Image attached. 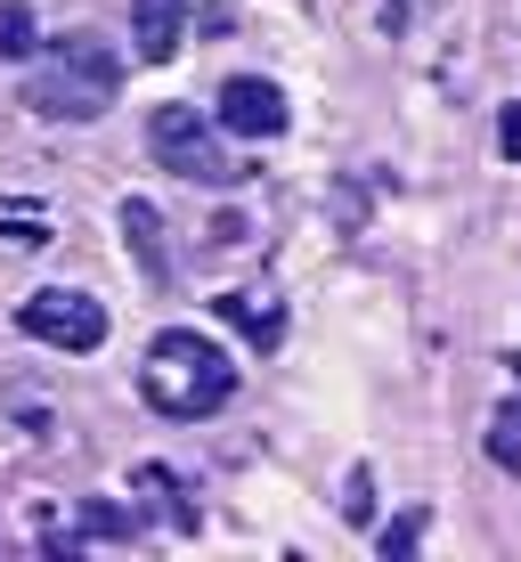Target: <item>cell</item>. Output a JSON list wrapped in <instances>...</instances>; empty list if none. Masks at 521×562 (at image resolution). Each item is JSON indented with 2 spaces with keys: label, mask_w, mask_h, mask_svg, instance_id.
<instances>
[{
  "label": "cell",
  "mask_w": 521,
  "mask_h": 562,
  "mask_svg": "<svg viewBox=\"0 0 521 562\" xmlns=\"http://www.w3.org/2000/svg\"><path fill=\"white\" fill-rule=\"evenodd\" d=\"M139 392H147V408L171 416V424L220 416L228 400H237V359H228L212 335H196V326H163V335L147 342Z\"/></svg>",
  "instance_id": "1"
},
{
  "label": "cell",
  "mask_w": 521,
  "mask_h": 562,
  "mask_svg": "<svg viewBox=\"0 0 521 562\" xmlns=\"http://www.w3.org/2000/svg\"><path fill=\"white\" fill-rule=\"evenodd\" d=\"M114 99H123V49L106 33H57L25 82V106L42 123H99Z\"/></svg>",
  "instance_id": "2"
},
{
  "label": "cell",
  "mask_w": 521,
  "mask_h": 562,
  "mask_svg": "<svg viewBox=\"0 0 521 562\" xmlns=\"http://www.w3.org/2000/svg\"><path fill=\"white\" fill-rule=\"evenodd\" d=\"M220 131L228 123H204L196 106H156V114H147V147H156V164L180 171V180H196V188H237L245 180L237 155L220 147Z\"/></svg>",
  "instance_id": "3"
},
{
  "label": "cell",
  "mask_w": 521,
  "mask_h": 562,
  "mask_svg": "<svg viewBox=\"0 0 521 562\" xmlns=\"http://www.w3.org/2000/svg\"><path fill=\"white\" fill-rule=\"evenodd\" d=\"M16 326L49 351H99L106 342V302L73 294V285H42L33 302H16Z\"/></svg>",
  "instance_id": "4"
},
{
  "label": "cell",
  "mask_w": 521,
  "mask_h": 562,
  "mask_svg": "<svg viewBox=\"0 0 521 562\" xmlns=\"http://www.w3.org/2000/svg\"><path fill=\"white\" fill-rule=\"evenodd\" d=\"M220 123L237 131V139H278L294 114H285V90H278V82L237 74V82H220Z\"/></svg>",
  "instance_id": "5"
},
{
  "label": "cell",
  "mask_w": 521,
  "mask_h": 562,
  "mask_svg": "<svg viewBox=\"0 0 521 562\" xmlns=\"http://www.w3.org/2000/svg\"><path fill=\"white\" fill-rule=\"evenodd\" d=\"M180 42H188L180 0H131V57H139V66H171Z\"/></svg>",
  "instance_id": "6"
},
{
  "label": "cell",
  "mask_w": 521,
  "mask_h": 562,
  "mask_svg": "<svg viewBox=\"0 0 521 562\" xmlns=\"http://www.w3.org/2000/svg\"><path fill=\"white\" fill-rule=\"evenodd\" d=\"M123 237H131V254H139L147 285H171V254H163V212L147 204V196H123Z\"/></svg>",
  "instance_id": "7"
},
{
  "label": "cell",
  "mask_w": 521,
  "mask_h": 562,
  "mask_svg": "<svg viewBox=\"0 0 521 562\" xmlns=\"http://www.w3.org/2000/svg\"><path fill=\"white\" fill-rule=\"evenodd\" d=\"M212 310H220V318L237 326L253 351H278V342H285V310H278V302H261V294H220Z\"/></svg>",
  "instance_id": "8"
},
{
  "label": "cell",
  "mask_w": 521,
  "mask_h": 562,
  "mask_svg": "<svg viewBox=\"0 0 521 562\" xmlns=\"http://www.w3.org/2000/svg\"><path fill=\"white\" fill-rule=\"evenodd\" d=\"M73 538H139V514H123V506H106V497H90L82 506V530Z\"/></svg>",
  "instance_id": "9"
},
{
  "label": "cell",
  "mask_w": 521,
  "mask_h": 562,
  "mask_svg": "<svg viewBox=\"0 0 521 562\" xmlns=\"http://www.w3.org/2000/svg\"><path fill=\"white\" fill-rule=\"evenodd\" d=\"M33 42H42V33H33V9L25 0H0V57H33Z\"/></svg>",
  "instance_id": "10"
},
{
  "label": "cell",
  "mask_w": 521,
  "mask_h": 562,
  "mask_svg": "<svg viewBox=\"0 0 521 562\" xmlns=\"http://www.w3.org/2000/svg\"><path fill=\"white\" fill-rule=\"evenodd\" d=\"M342 521H375V473H366V464L342 473Z\"/></svg>",
  "instance_id": "11"
},
{
  "label": "cell",
  "mask_w": 521,
  "mask_h": 562,
  "mask_svg": "<svg viewBox=\"0 0 521 562\" xmlns=\"http://www.w3.org/2000/svg\"><path fill=\"white\" fill-rule=\"evenodd\" d=\"M375 547H383V562H392V554H416V547H423V514L383 521V530H375Z\"/></svg>",
  "instance_id": "12"
},
{
  "label": "cell",
  "mask_w": 521,
  "mask_h": 562,
  "mask_svg": "<svg viewBox=\"0 0 521 562\" xmlns=\"http://www.w3.org/2000/svg\"><path fill=\"white\" fill-rule=\"evenodd\" d=\"M489 457L506 464V473H521V416H513V408L497 416V432H489Z\"/></svg>",
  "instance_id": "13"
},
{
  "label": "cell",
  "mask_w": 521,
  "mask_h": 562,
  "mask_svg": "<svg viewBox=\"0 0 521 562\" xmlns=\"http://www.w3.org/2000/svg\"><path fill=\"white\" fill-rule=\"evenodd\" d=\"M497 147H506V155H513V164H521V99H513L506 114H497Z\"/></svg>",
  "instance_id": "14"
}]
</instances>
